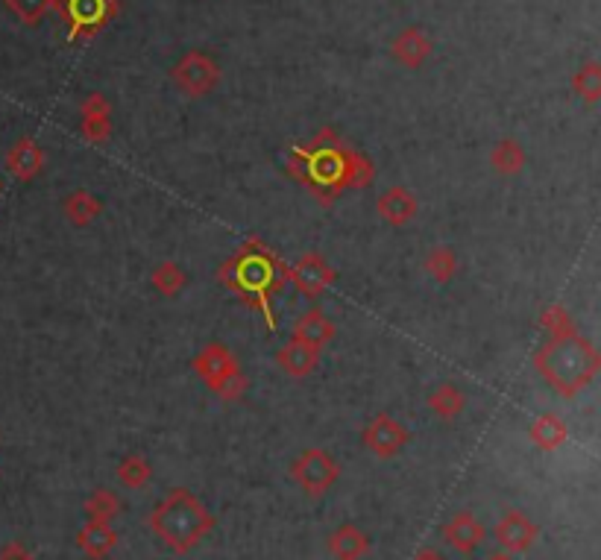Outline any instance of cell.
Wrapping results in <instances>:
<instances>
[{
  "mask_svg": "<svg viewBox=\"0 0 601 560\" xmlns=\"http://www.w3.org/2000/svg\"><path fill=\"white\" fill-rule=\"evenodd\" d=\"M534 367L555 393L563 399H575L601 373V349L581 332H572L566 338H549L537 349Z\"/></svg>",
  "mask_w": 601,
  "mask_h": 560,
  "instance_id": "cell-1",
  "label": "cell"
},
{
  "mask_svg": "<svg viewBox=\"0 0 601 560\" xmlns=\"http://www.w3.org/2000/svg\"><path fill=\"white\" fill-rule=\"evenodd\" d=\"M147 525L173 555H188L215 531L217 519L191 490L182 487V490H171L153 508Z\"/></svg>",
  "mask_w": 601,
  "mask_h": 560,
  "instance_id": "cell-2",
  "label": "cell"
},
{
  "mask_svg": "<svg viewBox=\"0 0 601 560\" xmlns=\"http://www.w3.org/2000/svg\"><path fill=\"white\" fill-rule=\"evenodd\" d=\"M223 279H226L223 285H232L244 300L256 305L258 311H264L267 320H270L267 300L288 279V267H282L279 256H273L264 244L250 241L235 259L223 267Z\"/></svg>",
  "mask_w": 601,
  "mask_h": 560,
  "instance_id": "cell-3",
  "label": "cell"
},
{
  "mask_svg": "<svg viewBox=\"0 0 601 560\" xmlns=\"http://www.w3.org/2000/svg\"><path fill=\"white\" fill-rule=\"evenodd\" d=\"M194 373L220 399H238L244 393V388H247L238 358L232 355L229 346L223 344L203 346L197 352V358H194Z\"/></svg>",
  "mask_w": 601,
  "mask_h": 560,
  "instance_id": "cell-4",
  "label": "cell"
},
{
  "mask_svg": "<svg viewBox=\"0 0 601 560\" xmlns=\"http://www.w3.org/2000/svg\"><path fill=\"white\" fill-rule=\"evenodd\" d=\"M291 475H294V481L300 484V490L305 496L320 499V496H326L338 484L341 467H338V461L326 449L308 446L305 452H300V458L294 461Z\"/></svg>",
  "mask_w": 601,
  "mask_h": 560,
  "instance_id": "cell-5",
  "label": "cell"
},
{
  "mask_svg": "<svg viewBox=\"0 0 601 560\" xmlns=\"http://www.w3.org/2000/svg\"><path fill=\"white\" fill-rule=\"evenodd\" d=\"M173 83L188 97H206L220 83V68L217 62L203 50H188L176 65H173Z\"/></svg>",
  "mask_w": 601,
  "mask_h": 560,
  "instance_id": "cell-6",
  "label": "cell"
},
{
  "mask_svg": "<svg viewBox=\"0 0 601 560\" xmlns=\"http://www.w3.org/2000/svg\"><path fill=\"white\" fill-rule=\"evenodd\" d=\"M59 12L68 21V39H91L97 36L109 18L115 15V0H62Z\"/></svg>",
  "mask_w": 601,
  "mask_h": 560,
  "instance_id": "cell-7",
  "label": "cell"
},
{
  "mask_svg": "<svg viewBox=\"0 0 601 560\" xmlns=\"http://www.w3.org/2000/svg\"><path fill=\"white\" fill-rule=\"evenodd\" d=\"M361 443L370 455H376L379 461L396 458L408 443H411V431L405 429L396 417L390 414H376L361 434Z\"/></svg>",
  "mask_w": 601,
  "mask_h": 560,
  "instance_id": "cell-8",
  "label": "cell"
},
{
  "mask_svg": "<svg viewBox=\"0 0 601 560\" xmlns=\"http://www.w3.org/2000/svg\"><path fill=\"white\" fill-rule=\"evenodd\" d=\"M493 537H496V543H499L502 552H508V555H522V552H528V549L537 543L540 528H537V522L528 517V514H522V511H508L505 517L496 522Z\"/></svg>",
  "mask_w": 601,
  "mask_h": 560,
  "instance_id": "cell-9",
  "label": "cell"
},
{
  "mask_svg": "<svg viewBox=\"0 0 601 560\" xmlns=\"http://www.w3.org/2000/svg\"><path fill=\"white\" fill-rule=\"evenodd\" d=\"M288 279L297 285V291H300L302 297L317 300V297L335 282V270H332V264L323 259V256L308 253V256H302V259L288 270Z\"/></svg>",
  "mask_w": 601,
  "mask_h": 560,
  "instance_id": "cell-10",
  "label": "cell"
},
{
  "mask_svg": "<svg viewBox=\"0 0 601 560\" xmlns=\"http://www.w3.org/2000/svg\"><path fill=\"white\" fill-rule=\"evenodd\" d=\"M484 537H487V531H484V525L475 519L473 511H461V514H455V517L443 525V540H446V546H452L458 555H473L475 549L484 543Z\"/></svg>",
  "mask_w": 601,
  "mask_h": 560,
  "instance_id": "cell-11",
  "label": "cell"
},
{
  "mask_svg": "<svg viewBox=\"0 0 601 560\" xmlns=\"http://www.w3.org/2000/svg\"><path fill=\"white\" fill-rule=\"evenodd\" d=\"M44 162H47V156L33 138H18L6 153V171L21 182L36 179L44 171Z\"/></svg>",
  "mask_w": 601,
  "mask_h": 560,
  "instance_id": "cell-12",
  "label": "cell"
},
{
  "mask_svg": "<svg viewBox=\"0 0 601 560\" xmlns=\"http://www.w3.org/2000/svg\"><path fill=\"white\" fill-rule=\"evenodd\" d=\"M332 338H335V323L320 308H308L300 320L294 323V335H291V341L308 346V349H317V352L329 344Z\"/></svg>",
  "mask_w": 601,
  "mask_h": 560,
  "instance_id": "cell-13",
  "label": "cell"
},
{
  "mask_svg": "<svg viewBox=\"0 0 601 560\" xmlns=\"http://www.w3.org/2000/svg\"><path fill=\"white\" fill-rule=\"evenodd\" d=\"M431 39L420 30V27H405L393 42H390V53L399 65L405 68H420L431 56Z\"/></svg>",
  "mask_w": 601,
  "mask_h": 560,
  "instance_id": "cell-14",
  "label": "cell"
},
{
  "mask_svg": "<svg viewBox=\"0 0 601 560\" xmlns=\"http://www.w3.org/2000/svg\"><path fill=\"white\" fill-rule=\"evenodd\" d=\"M77 546L91 560H106L118 546V531L112 522H88L77 531Z\"/></svg>",
  "mask_w": 601,
  "mask_h": 560,
  "instance_id": "cell-15",
  "label": "cell"
},
{
  "mask_svg": "<svg viewBox=\"0 0 601 560\" xmlns=\"http://www.w3.org/2000/svg\"><path fill=\"white\" fill-rule=\"evenodd\" d=\"M417 209H420L417 197H414L408 188H402V185L387 188L385 194L376 200V212H379L382 220L390 223V226H405V223H411V220L417 217Z\"/></svg>",
  "mask_w": 601,
  "mask_h": 560,
  "instance_id": "cell-16",
  "label": "cell"
},
{
  "mask_svg": "<svg viewBox=\"0 0 601 560\" xmlns=\"http://www.w3.org/2000/svg\"><path fill=\"white\" fill-rule=\"evenodd\" d=\"M326 549H329V555L335 560H361L370 552V537H367L358 525L344 522V525H338V528L329 534Z\"/></svg>",
  "mask_w": 601,
  "mask_h": 560,
  "instance_id": "cell-17",
  "label": "cell"
},
{
  "mask_svg": "<svg viewBox=\"0 0 601 560\" xmlns=\"http://www.w3.org/2000/svg\"><path fill=\"white\" fill-rule=\"evenodd\" d=\"M528 437L540 452H558L560 446H566V440H569V426H566V420L560 414L546 411L531 423Z\"/></svg>",
  "mask_w": 601,
  "mask_h": 560,
  "instance_id": "cell-18",
  "label": "cell"
},
{
  "mask_svg": "<svg viewBox=\"0 0 601 560\" xmlns=\"http://www.w3.org/2000/svg\"><path fill=\"white\" fill-rule=\"evenodd\" d=\"M317 349H308V346L297 344H285L279 352H276V364L291 376V379H305L314 367H317Z\"/></svg>",
  "mask_w": 601,
  "mask_h": 560,
  "instance_id": "cell-19",
  "label": "cell"
},
{
  "mask_svg": "<svg viewBox=\"0 0 601 560\" xmlns=\"http://www.w3.org/2000/svg\"><path fill=\"white\" fill-rule=\"evenodd\" d=\"M62 212L65 217L74 223V226H88V223H94L100 212H103V203L86 191V188H77V191H71L68 197H65V203H62Z\"/></svg>",
  "mask_w": 601,
  "mask_h": 560,
  "instance_id": "cell-20",
  "label": "cell"
},
{
  "mask_svg": "<svg viewBox=\"0 0 601 560\" xmlns=\"http://www.w3.org/2000/svg\"><path fill=\"white\" fill-rule=\"evenodd\" d=\"M429 408L440 420H458L464 414V408H467V393L458 385L446 382V385L431 390Z\"/></svg>",
  "mask_w": 601,
  "mask_h": 560,
  "instance_id": "cell-21",
  "label": "cell"
},
{
  "mask_svg": "<svg viewBox=\"0 0 601 560\" xmlns=\"http://www.w3.org/2000/svg\"><path fill=\"white\" fill-rule=\"evenodd\" d=\"M525 162H528V156H525V150H522V144H519L516 138H502V141L490 150V165H493V171L502 173V176H516V173H522Z\"/></svg>",
  "mask_w": 601,
  "mask_h": 560,
  "instance_id": "cell-22",
  "label": "cell"
},
{
  "mask_svg": "<svg viewBox=\"0 0 601 560\" xmlns=\"http://www.w3.org/2000/svg\"><path fill=\"white\" fill-rule=\"evenodd\" d=\"M88 522H112V519L121 514V499L112 493V490H94L83 505Z\"/></svg>",
  "mask_w": 601,
  "mask_h": 560,
  "instance_id": "cell-23",
  "label": "cell"
},
{
  "mask_svg": "<svg viewBox=\"0 0 601 560\" xmlns=\"http://www.w3.org/2000/svg\"><path fill=\"white\" fill-rule=\"evenodd\" d=\"M572 91L587 100V103H599L601 100V62H584L575 74H572Z\"/></svg>",
  "mask_w": 601,
  "mask_h": 560,
  "instance_id": "cell-24",
  "label": "cell"
},
{
  "mask_svg": "<svg viewBox=\"0 0 601 560\" xmlns=\"http://www.w3.org/2000/svg\"><path fill=\"white\" fill-rule=\"evenodd\" d=\"M150 478H153V467H150V461L141 458V455H127V458L118 464V481H121L127 490H141V487H147Z\"/></svg>",
  "mask_w": 601,
  "mask_h": 560,
  "instance_id": "cell-25",
  "label": "cell"
},
{
  "mask_svg": "<svg viewBox=\"0 0 601 560\" xmlns=\"http://www.w3.org/2000/svg\"><path fill=\"white\" fill-rule=\"evenodd\" d=\"M185 285H188V273H185L176 261H162V264L153 270V288H156L162 297H176Z\"/></svg>",
  "mask_w": 601,
  "mask_h": 560,
  "instance_id": "cell-26",
  "label": "cell"
},
{
  "mask_svg": "<svg viewBox=\"0 0 601 560\" xmlns=\"http://www.w3.org/2000/svg\"><path fill=\"white\" fill-rule=\"evenodd\" d=\"M3 3L27 27H36L44 15H50L53 9H59V0H3Z\"/></svg>",
  "mask_w": 601,
  "mask_h": 560,
  "instance_id": "cell-27",
  "label": "cell"
},
{
  "mask_svg": "<svg viewBox=\"0 0 601 560\" xmlns=\"http://www.w3.org/2000/svg\"><path fill=\"white\" fill-rule=\"evenodd\" d=\"M426 273H429L434 282H440V285H446L455 273H458V256H455V250H449V247H434L429 256H426Z\"/></svg>",
  "mask_w": 601,
  "mask_h": 560,
  "instance_id": "cell-28",
  "label": "cell"
},
{
  "mask_svg": "<svg viewBox=\"0 0 601 560\" xmlns=\"http://www.w3.org/2000/svg\"><path fill=\"white\" fill-rule=\"evenodd\" d=\"M373 162L361 153H352V150H344V188H364L367 182H373Z\"/></svg>",
  "mask_w": 601,
  "mask_h": 560,
  "instance_id": "cell-29",
  "label": "cell"
},
{
  "mask_svg": "<svg viewBox=\"0 0 601 560\" xmlns=\"http://www.w3.org/2000/svg\"><path fill=\"white\" fill-rule=\"evenodd\" d=\"M540 326H543V332L549 335V338H566V335H572V332H578L575 329V320H572V314L555 302V305H549L543 314H540Z\"/></svg>",
  "mask_w": 601,
  "mask_h": 560,
  "instance_id": "cell-30",
  "label": "cell"
},
{
  "mask_svg": "<svg viewBox=\"0 0 601 560\" xmlns=\"http://www.w3.org/2000/svg\"><path fill=\"white\" fill-rule=\"evenodd\" d=\"M80 130H83V135H86L88 141L103 144V141L109 138V132H112V118H83Z\"/></svg>",
  "mask_w": 601,
  "mask_h": 560,
  "instance_id": "cell-31",
  "label": "cell"
},
{
  "mask_svg": "<svg viewBox=\"0 0 601 560\" xmlns=\"http://www.w3.org/2000/svg\"><path fill=\"white\" fill-rule=\"evenodd\" d=\"M80 115L83 118H112V106L103 94H88L80 106Z\"/></svg>",
  "mask_w": 601,
  "mask_h": 560,
  "instance_id": "cell-32",
  "label": "cell"
},
{
  "mask_svg": "<svg viewBox=\"0 0 601 560\" xmlns=\"http://www.w3.org/2000/svg\"><path fill=\"white\" fill-rule=\"evenodd\" d=\"M0 560H36L21 543H9V546H3L0 549Z\"/></svg>",
  "mask_w": 601,
  "mask_h": 560,
  "instance_id": "cell-33",
  "label": "cell"
},
{
  "mask_svg": "<svg viewBox=\"0 0 601 560\" xmlns=\"http://www.w3.org/2000/svg\"><path fill=\"white\" fill-rule=\"evenodd\" d=\"M414 560H446L437 549H431V546H426V549H420L417 555H414Z\"/></svg>",
  "mask_w": 601,
  "mask_h": 560,
  "instance_id": "cell-34",
  "label": "cell"
},
{
  "mask_svg": "<svg viewBox=\"0 0 601 560\" xmlns=\"http://www.w3.org/2000/svg\"><path fill=\"white\" fill-rule=\"evenodd\" d=\"M487 560H516V555H508V552H493V555H487Z\"/></svg>",
  "mask_w": 601,
  "mask_h": 560,
  "instance_id": "cell-35",
  "label": "cell"
},
{
  "mask_svg": "<svg viewBox=\"0 0 601 560\" xmlns=\"http://www.w3.org/2000/svg\"><path fill=\"white\" fill-rule=\"evenodd\" d=\"M0 188H3V182H0Z\"/></svg>",
  "mask_w": 601,
  "mask_h": 560,
  "instance_id": "cell-36",
  "label": "cell"
}]
</instances>
